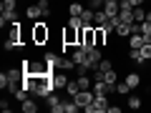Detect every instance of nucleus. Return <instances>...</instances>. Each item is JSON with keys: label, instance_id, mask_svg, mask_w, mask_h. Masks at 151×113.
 <instances>
[{"label": "nucleus", "instance_id": "nucleus-11", "mask_svg": "<svg viewBox=\"0 0 151 113\" xmlns=\"http://www.w3.org/2000/svg\"><path fill=\"white\" fill-rule=\"evenodd\" d=\"M25 15L30 18V20H38V18H43V13H40V5H30V8H25Z\"/></svg>", "mask_w": 151, "mask_h": 113}, {"label": "nucleus", "instance_id": "nucleus-25", "mask_svg": "<svg viewBox=\"0 0 151 113\" xmlns=\"http://www.w3.org/2000/svg\"><path fill=\"white\" fill-rule=\"evenodd\" d=\"M45 103H48V108H53V106H58V103H60V98L55 96V93H50V96L45 98Z\"/></svg>", "mask_w": 151, "mask_h": 113}, {"label": "nucleus", "instance_id": "nucleus-21", "mask_svg": "<svg viewBox=\"0 0 151 113\" xmlns=\"http://www.w3.org/2000/svg\"><path fill=\"white\" fill-rule=\"evenodd\" d=\"M65 25H73V28H83V25H86V23H83V18H81V15H70Z\"/></svg>", "mask_w": 151, "mask_h": 113}, {"label": "nucleus", "instance_id": "nucleus-9", "mask_svg": "<svg viewBox=\"0 0 151 113\" xmlns=\"http://www.w3.org/2000/svg\"><path fill=\"white\" fill-rule=\"evenodd\" d=\"M106 38H108L106 28H103V25H96V45H98V48H101V45L106 43Z\"/></svg>", "mask_w": 151, "mask_h": 113}, {"label": "nucleus", "instance_id": "nucleus-5", "mask_svg": "<svg viewBox=\"0 0 151 113\" xmlns=\"http://www.w3.org/2000/svg\"><path fill=\"white\" fill-rule=\"evenodd\" d=\"M70 58L76 60V65H83V63H86V58H88V50H83L81 45H76V48H73V55H70Z\"/></svg>", "mask_w": 151, "mask_h": 113}, {"label": "nucleus", "instance_id": "nucleus-20", "mask_svg": "<svg viewBox=\"0 0 151 113\" xmlns=\"http://www.w3.org/2000/svg\"><path fill=\"white\" fill-rule=\"evenodd\" d=\"M146 20V10H144V8H134V23H144Z\"/></svg>", "mask_w": 151, "mask_h": 113}, {"label": "nucleus", "instance_id": "nucleus-2", "mask_svg": "<svg viewBox=\"0 0 151 113\" xmlns=\"http://www.w3.org/2000/svg\"><path fill=\"white\" fill-rule=\"evenodd\" d=\"M78 35H81V28L65 25V30H63V45H68V48H76V45H78Z\"/></svg>", "mask_w": 151, "mask_h": 113}, {"label": "nucleus", "instance_id": "nucleus-28", "mask_svg": "<svg viewBox=\"0 0 151 113\" xmlns=\"http://www.w3.org/2000/svg\"><path fill=\"white\" fill-rule=\"evenodd\" d=\"M38 5H40V13H43V18H48V15H50V8H48V0H40V3H38Z\"/></svg>", "mask_w": 151, "mask_h": 113}, {"label": "nucleus", "instance_id": "nucleus-33", "mask_svg": "<svg viewBox=\"0 0 151 113\" xmlns=\"http://www.w3.org/2000/svg\"><path fill=\"white\" fill-rule=\"evenodd\" d=\"M146 20H149V23H151V10H146Z\"/></svg>", "mask_w": 151, "mask_h": 113}, {"label": "nucleus", "instance_id": "nucleus-12", "mask_svg": "<svg viewBox=\"0 0 151 113\" xmlns=\"http://www.w3.org/2000/svg\"><path fill=\"white\" fill-rule=\"evenodd\" d=\"M58 58H60L58 53H50V50H48V53L43 55V63H45V65H50V68H55V65H58Z\"/></svg>", "mask_w": 151, "mask_h": 113}, {"label": "nucleus", "instance_id": "nucleus-7", "mask_svg": "<svg viewBox=\"0 0 151 113\" xmlns=\"http://www.w3.org/2000/svg\"><path fill=\"white\" fill-rule=\"evenodd\" d=\"M131 33H134L131 30V23H119V25H116V35L119 38H129Z\"/></svg>", "mask_w": 151, "mask_h": 113}, {"label": "nucleus", "instance_id": "nucleus-15", "mask_svg": "<svg viewBox=\"0 0 151 113\" xmlns=\"http://www.w3.org/2000/svg\"><path fill=\"white\" fill-rule=\"evenodd\" d=\"M126 83H129L131 91H134L136 86H141V75H139V73H129V75H126Z\"/></svg>", "mask_w": 151, "mask_h": 113}, {"label": "nucleus", "instance_id": "nucleus-35", "mask_svg": "<svg viewBox=\"0 0 151 113\" xmlns=\"http://www.w3.org/2000/svg\"><path fill=\"white\" fill-rule=\"evenodd\" d=\"M149 63H151V60H149Z\"/></svg>", "mask_w": 151, "mask_h": 113}, {"label": "nucleus", "instance_id": "nucleus-1", "mask_svg": "<svg viewBox=\"0 0 151 113\" xmlns=\"http://www.w3.org/2000/svg\"><path fill=\"white\" fill-rule=\"evenodd\" d=\"M48 38H50V30L45 25V20H35L33 23V30H30V40L35 45H43V43H48Z\"/></svg>", "mask_w": 151, "mask_h": 113}, {"label": "nucleus", "instance_id": "nucleus-26", "mask_svg": "<svg viewBox=\"0 0 151 113\" xmlns=\"http://www.w3.org/2000/svg\"><path fill=\"white\" fill-rule=\"evenodd\" d=\"M141 55H144L146 60H151V43H144V45H141Z\"/></svg>", "mask_w": 151, "mask_h": 113}, {"label": "nucleus", "instance_id": "nucleus-18", "mask_svg": "<svg viewBox=\"0 0 151 113\" xmlns=\"http://www.w3.org/2000/svg\"><path fill=\"white\" fill-rule=\"evenodd\" d=\"M93 15H96V10H91V8H83V13H81V18H83L86 25H91V23H93Z\"/></svg>", "mask_w": 151, "mask_h": 113}, {"label": "nucleus", "instance_id": "nucleus-32", "mask_svg": "<svg viewBox=\"0 0 151 113\" xmlns=\"http://www.w3.org/2000/svg\"><path fill=\"white\" fill-rule=\"evenodd\" d=\"M129 3H131V5H134V8H139V5H144L146 0H129Z\"/></svg>", "mask_w": 151, "mask_h": 113}, {"label": "nucleus", "instance_id": "nucleus-6", "mask_svg": "<svg viewBox=\"0 0 151 113\" xmlns=\"http://www.w3.org/2000/svg\"><path fill=\"white\" fill-rule=\"evenodd\" d=\"M103 10L108 13V18H111V15H119L121 3H119V0H106V3H103Z\"/></svg>", "mask_w": 151, "mask_h": 113}, {"label": "nucleus", "instance_id": "nucleus-27", "mask_svg": "<svg viewBox=\"0 0 151 113\" xmlns=\"http://www.w3.org/2000/svg\"><path fill=\"white\" fill-rule=\"evenodd\" d=\"M103 3H106V0H88V8H91V10H101Z\"/></svg>", "mask_w": 151, "mask_h": 113}, {"label": "nucleus", "instance_id": "nucleus-22", "mask_svg": "<svg viewBox=\"0 0 151 113\" xmlns=\"http://www.w3.org/2000/svg\"><path fill=\"white\" fill-rule=\"evenodd\" d=\"M15 3H18V0H3V3H0L3 13H13V10H15Z\"/></svg>", "mask_w": 151, "mask_h": 113}, {"label": "nucleus", "instance_id": "nucleus-4", "mask_svg": "<svg viewBox=\"0 0 151 113\" xmlns=\"http://www.w3.org/2000/svg\"><path fill=\"white\" fill-rule=\"evenodd\" d=\"M119 18H121V23H134V5L131 3H121Z\"/></svg>", "mask_w": 151, "mask_h": 113}, {"label": "nucleus", "instance_id": "nucleus-34", "mask_svg": "<svg viewBox=\"0 0 151 113\" xmlns=\"http://www.w3.org/2000/svg\"><path fill=\"white\" fill-rule=\"evenodd\" d=\"M119 3H129V0H119Z\"/></svg>", "mask_w": 151, "mask_h": 113}, {"label": "nucleus", "instance_id": "nucleus-29", "mask_svg": "<svg viewBox=\"0 0 151 113\" xmlns=\"http://www.w3.org/2000/svg\"><path fill=\"white\" fill-rule=\"evenodd\" d=\"M98 68H101V70H111V68H113V63H111L108 58H103L101 63H98Z\"/></svg>", "mask_w": 151, "mask_h": 113}, {"label": "nucleus", "instance_id": "nucleus-30", "mask_svg": "<svg viewBox=\"0 0 151 113\" xmlns=\"http://www.w3.org/2000/svg\"><path fill=\"white\" fill-rule=\"evenodd\" d=\"M8 86H10L8 75H5V73H0V88H5V91H8Z\"/></svg>", "mask_w": 151, "mask_h": 113}, {"label": "nucleus", "instance_id": "nucleus-3", "mask_svg": "<svg viewBox=\"0 0 151 113\" xmlns=\"http://www.w3.org/2000/svg\"><path fill=\"white\" fill-rule=\"evenodd\" d=\"M50 78H53V86H55V91H63L65 86H68V70H53V75H50Z\"/></svg>", "mask_w": 151, "mask_h": 113}, {"label": "nucleus", "instance_id": "nucleus-19", "mask_svg": "<svg viewBox=\"0 0 151 113\" xmlns=\"http://www.w3.org/2000/svg\"><path fill=\"white\" fill-rule=\"evenodd\" d=\"M78 91H81V86H78V81H68V86H65V93H68V96L73 98V96H76Z\"/></svg>", "mask_w": 151, "mask_h": 113}, {"label": "nucleus", "instance_id": "nucleus-16", "mask_svg": "<svg viewBox=\"0 0 151 113\" xmlns=\"http://www.w3.org/2000/svg\"><path fill=\"white\" fill-rule=\"evenodd\" d=\"M76 81H78V86H81V88H91L93 86V78H88V73H81Z\"/></svg>", "mask_w": 151, "mask_h": 113}, {"label": "nucleus", "instance_id": "nucleus-10", "mask_svg": "<svg viewBox=\"0 0 151 113\" xmlns=\"http://www.w3.org/2000/svg\"><path fill=\"white\" fill-rule=\"evenodd\" d=\"M20 111H23V113H35V111H38V103L30 101V98H25V101L20 103Z\"/></svg>", "mask_w": 151, "mask_h": 113}, {"label": "nucleus", "instance_id": "nucleus-23", "mask_svg": "<svg viewBox=\"0 0 151 113\" xmlns=\"http://www.w3.org/2000/svg\"><path fill=\"white\" fill-rule=\"evenodd\" d=\"M116 93H121V96H126V93H131V86H129V83H116Z\"/></svg>", "mask_w": 151, "mask_h": 113}, {"label": "nucleus", "instance_id": "nucleus-13", "mask_svg": "<svg viewBox=\"0 0 151 113\" xmlns=\"http://www.w3.org/2000/svg\"><path fill=\"white\" fill-rule=\"evenodd\" d=\"M129 58L134 63H146V58L141 55V48H129Z\"/></svg>", "mask_w": 151, "mask_h": 113}, {"label": "nucleus", "instance_id": "nucleus-17", "mask_svg": "<svg viewBox=\"0 0 151 113\" xmlns=\"http://www.w3.org/2000/svg\"><path fill=\"white\" fill-rule=\"evenodd\" d=\"M68 13H70V15H81V13H83V3H81V0L70 3V5H68Z\"/></svg>", "mask_w": 151, "mask_h": 113}, {"label": "nucleus", "instance_id": "nucleus-31", "mask_svg": "<svg viewBox=\"0 0 151 113\" xmlns=\"http://www.w3.org/2000/svg\"><path fill=\"white\" fill-rule=\"evenodd\" d=\"M0 108H3V113H10V106H8L5 101H0Z\"/></svg>", "mask_w": 151, "mask_h": 113}, {"label": "nucleus", "instance_id": "nucleus-14", "mask_svg": "<svg viewBox=\"0 0 151 113\" xmlns=\"http://www.w3.org/2000/svg\"><path fill=\"white\" fill-rule=\"evenodd\" d=\"M106 20H108V13L103 10H96V15H93V23H96V25H106Z\"/></svg>", "mask_w": 151, "mask_h": 113}, {"label": "nucleus", "instance_id": "nucleus-24", "mask_svg": "<svg viewBox=\"0 0 151 113\" xmlns=\"http://www.w3.org/2000/svg\"><path fill=\"white\" fill-rule=\"evenodd\" d=\"M129 108H131V111H139V108H141V98L139 96H131L129 98Z\"/></svg>", "mask_w": 151, "mask_h": 113}, {"label": "nucleus", "instance_id": "nucleus-8", "mask_svg": "<svg viewBox=\"0 0 151 113\" xmlns=\"http://www.w3.org/2000/svg\"><path fill=\"white\" fill-rule=\"evenodd\" d=\"M146 40H144V35L141 33H134V35H129V48H141Z\"/></svg>", "mask_w": 151, "mask_h": 113}]
</instances>
